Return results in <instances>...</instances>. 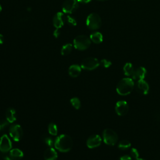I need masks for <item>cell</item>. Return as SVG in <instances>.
<instances>
[{"label": "cell", "instance_id": "cell-1", "mask_svg": "<svg viewBox=\"0 0 160 160\" xmlns=\"http://www.w3.org/2000/svg\"><path fill=\"white\" fill-rule=\"evenodd\" d=\"M54 147L60 152H68L72 147V139L67 134H61L55 139Z\"/></svg>", "mask_w": 160, "mask_h": 160}, {"label": "cell", "instance_id": "cell-2", "mask_svg": "<svg viewBox=\"0 0 160 160\" xmlns=\"http://www.w3.org/2000/svg\"><path fill=\"white\" fill-rule=\"evenodd\" d=\"M134 86V82L132 78H123L118 83L116 86V91L121 96H126L132 92Z\"/></svg>", "mask_w": 160, "mask_h": 160}, {"label": "cell", "instance_id": "cell-3", "mask_svg": "<svg viewBox=\"0 0 160 160\" xmlns=\"http://www.w3.org/2000/svg\"><path fill=\"white\" fill-rule=\"evenodd\" d=\"M74 46L76 49L83 51L88 49L91 45V39L85 35H79L74 39Z\"/></svg>", "mask_w": 160, "mask_h": 160}, {"label": "cell", "instance_id": "cell-4", "mask_svg": "<svg viewBox=\"0 0 160 160\" xmlns=\"http://www.w3.org/2000/svg\"><path fill=\"white\" fill-rule=\"evenodd\" d=\"M102 138L105 144L109 146H114L118 140L116 132L110 128H106L103 131Z\"/></svg>", "mask_w": 160, "mask_h": 160}, {"label": "cell", "instance_id": "cell-5", "mask_svg": "<svg viewBox=\"0 0 160 160\" xmlns=\"http://www.w3.org/2000/svg\"><path fill=\"white\" fill-rule=\"evenodd\" d=\"M86 26L91 30L99 29L101 26V19L96 13L90 14L86 19Z\"/></svg>", "mask_w": 160, "mask_h": 160}, {"label": "cell", "instance_id": "cell-6", "mask_svg": "<svg viewBox=\"0 0 160 160\" xmlns=\"http://www.w3.org/2000/svg\"><path fill=\"white\" fill-rule=\"evenodd\" d=\"M100 63L98 59L92 57H89L84 59L81 64V68L86 70H93L99 66Z\"/></svg>", "mask_w": 160, "mask_h": 160}, {"label": "cell", "instance_id": "cell-7", "mask_svg": "<svg viewBox=\"0 0 160 160\" xmlns=\"http://www.w3.org/2000/svg\"><path fill=\"white\" fill-rule=\"evenodd\" d=\"M9 134L15 141H19L22 137L23 131L19 124H13L9 129Z\"/></svg>", "mask_w": 160, "mask_h": 160}, {"label": "cell", "instance_id": "cell-8", "mask_svg": "<svg viewBox=\"0 0 160 160\" xmlns=\"http://www.w3.org/2000/svg\"><path fill=\"white\" fill-rule=\"evenodd\" d=\"M79 7L77 0H66L62 4V11L65 13L71 14L74 12Z\"/></svg>", "mask_w": 160, "mask_h": 160}, {"label": "cell", "instance_id": "cell-9", "mask_svg": "<svg viewBox=\"0 0 160 160\" xmlns=\"http://www.w3.org/2000/svg\"><path fill=\"white\" fill-rule=\"evenodd\" d=\"M12 148V142L7 134H3L0 138V151L6 152Z\"/></svg>", "mask_w": 160, "mask_h": 160}, {"label": "cell", "instance_id": "cell-10", "mask_svg": "<svg viewBox=\"0 0 160 160\" xmlns=\"http://www.w3.org/2000/svg\"><path fill=\"white\" fill-rule=\"evenodd\" d=\"M115 111L118 115L122 116L126 115L129 111V106L125 101H119L115 106Z\"/></svg>", "mask_w": 160, "mask_h": 160}, {"label": "cell", "instance_id": "cell-11", "mask_svg": "<svg viewBox=\"0 0 160 160\" xmlns=\"http://www.w3.org/2000/svg\"><path fill=\"white\" fill-rule=\"evenodd\" d=\"M101 141H102V139L100 136L98 134H93L89 136L87 139L86 145L89 148L92 149L100 146Z\"/></svg>", "mask_w": 160, "mask_h": 160}, {"label": "cell", "instance_id": "cell-12", "mask_svg": "<svg viewBox=\"0 0 160 160\" xmlns=\"http://www.w3.org/2000/svg\"><path fill=\"white\" fill-rule=\"evenodd\" d=\"M66 20V18L64 16V14L61 12H58L54 15L53 18V25L56 29H59L64 24Z\"/></svg>", "mask_w": 160, "mask_h": 160}, {"label": "cell", "instance_id": "cell-13", "mask_svg": "<svg viewBox=\"0 0 160 160\" xmlns=\"http://www.w3.org/2000/svg\"><path fill=\"white\" fill-rule=\"evenodd\" d=\"M136 89L139 92L142 94H147L149 90V84L144 79L138 80L136 84Z\"/></svg>", "mask_w": 160, "mask_h": 160}, {"label": "cell", "instance_id": "cell-14", "mask_svg": "<svg viewBox=\"0 0 160 160\" xmlns=\"http://www.w3.org/2000/svg\"><path fill=\"white\" fill-rule=\"evenodd\" d=\"M45 160H56L58 158V153L52 148H47L43 154Z\"/></svg>", "mask_w": 160, "mask_h": 160}, {"label": "cell", "instance_id": "cell-15", "mask_svg": "<svg viewBox=\"0 0 160 160\" xmlns=\"http://www.w3.org/2000/svg\"><path fill=\"white\" fill-rule=\"evenodd\" d=\"M146 73H147V71H146V69H145V68L142 67V66L139 67L138 69H136L135 70L134 76L132 78V79H138V80L144 79L146 76Z\"/></svg>", "mask_w": 160, "mask_h": 160}, {"label": "cell", "instance_id": "cell-16", "mask_svg": "<svg viewBox=\"0 0 160 160\" xmlns=\"http://www.w3.org/2000/svg\"><path fill=\"white\" fill-rule=\"evenodd\" d=\"M81 71V67L78 64H72L70 66L68 69V73L72 78L78 77Z\"/></svg>", "mask_w": 160, "mask_h": 160}, {"label": "cell", "instance_id": "cell-17", "mask_svg": "<svg viewBox=\"0 0 160 160\" xmlns=\"http://www.w3.org/2000/svg\"><path fill=\"white\" fill-rule=\"evenodd\" d=\"M6 118L8 122L12 123L16 120V111L12 108H9L6 111Z\"/></svg>", "mask_w": 160, "mask_h": 160}, {"label": "cell", "instance_id": "cell-18", "mask_svg": "<svg viewBox=\"0 0 160 160\" xmlns=\"http://www.w3.org/2000/svg\"><path fill=\"white\" fill-rule=\"evenodd\" d=\"M23 152L18 149V148H14L10 150L9 152V157L12 160H17L22 158L23 157Z\"/></svg>", "mask_w": 160, "mask_h": 160}, {"label": "cell", "instance_id": "cell-19", "mask_svg": "<svg viewBox=\"0 0 160 160\" xmlns=\"http://www.w3.org/2000/svg\"><path fill=\"white\" fill-rule=\"evenodd\" d=\"M134 68L133 65L131 62H127L125 64V65L123 67V71L124 74L127 76L132 78L135 72Z\"/></svg>", "mask_w": 160, "mask_h": 160}, {"label": "cell", "instance_id": "cell-20", "mask_svg": "<svg viewBox=\"0 0 160 160\" xmlns=\"http://www.w3.org/2000/svg\"><path fill=\"white\" fill-rule=\"evenodd\" d=\"M90 39L94 43L99 44L102 41L103 37L101 32H94L90 35Z\"/></svg>", "mask_w": 160, "mask_h": 160}, {"label": "cell", "instance_id": "cell-21", "mask_svg": "<svg viewBox=\"0 0 160 160\" xmlns=\"http://www.w3.org/2000/svg\"><path fill=\"white\" fill-rule=\"evenodd\" d=\"M72 45L71 43H68L64 44L61 50V53L62 56H66L68 54H69L71 51H72Z\"/></svg>", "mask_w": 160, "mask_h": 160}, {"label": "cell", "instance_id": "cell-22", "mask_svg": "<svg viewBox=\"0 0 160 160\" xmlns=\"http://www.w3.org/2000/svg\"><path fill=\"white\" fill-rule=\"evenodd\" d=\"M49 133L52 136H56L58 134V127L54 122H50L48 127Z\"/></svg>", "mask_w": 160, "mask_h": 160}, {"label": "cell", "instance_id": "cell-23", "mask_svg": "<svg viewBox=\"0 0 160 160\" xmlns=\"http://www.w3.org/2000/svg\"><path fill=\"white\" fill-rule=\"evenodd\" d=\"M131 142L129 141L125 140V139L121 140L118 144V148L122 150L128 149L131 147Z\"/></svg>", "mask_w": 160, "mask_h": 160}, {"label": "cell", "instance_id": "cell-24", "mask_svg": "<svg viewBox=\"0 0 160 160\" xmlns=\"http://www.w3.org/2000/svg\"><path fill=\"white\" fill-rule=\"evenodd\" d=\"M70 102L76 109H78L81 107V102L78 98L74 97V98H71L70 99Z\"/></svg>", "mask_w": 160, "mask_h": 160}, {"label": "cell", "instance_id": "cell-25", "mask_svg": "<svg viewBox=\"0 0 160 160\" xmlns=\"http://www.w3.org/2000/svg\"><path fill=\"white\" fill-rule=\"evenodd\" d=\"M44 141H45L46 144L48 146H49V147H51V148H52V146H54V141H54L53 139H52L51 137H49V136L46 137V139H44Z\"/></svg>", "mask_w": 160, "mask_h": 160}, {"label": "cell", "instance_id": "cell-26", "mask_svg": "<svg viewBox=\"0 0 160 160\" xmlns=\"http://www.w3.org/2000/svg\"><path fill=\"white\" fill-rule=\"evenodd\" d=\"M66 20H67L68 23L71 26H76L77 24L76 19L73 17H72L69 15L66 16Z\"/></svg>", "mask_w": 160, "mask_h": 160}, {"label": "cell", "instance_id": "cell-27", "mask_svg": "<svg viewBox=\"0 0 160 160\" xmlns=\"http://www.w3.org/2000/svg\"><path fill=\"white\" fill-rule=\"evenodd\" d=\"M100 64L105 68H108L111 66V62L108 59H103L100 61Z\"/></svg>", "mask_w": 160, "mask_h": 160}, {"label": "cell", "instance_id": "cell-28", "mask_svg": "<svg viewBox=\"0 0 160 160\" xmlns=\"http://www.w3.org/2000/svg\"><path fill=\"white\" fill-rule=\"evenodd\" d=\"M131 156L135 159L139 158V152L138 151L136 148H132L131 149Z\"/></svg>", "mask_w": 160, "mask_h": 160}, {"label": "cell", "instance_id": "cell-29", "mask_svg": "<svg viewBox=\"0 0 160 160\" xmlns=\"http://www.w3.org/2000/svg\"><path fill=\"white\" fill-rule=\"evenodd\" d=\"M119 160H132V157L129 155H123L120 157Z\"/></svg>", "mask_w": 160, "mask_h": 160}, {"label": "cell", "instance_id": "cell-30", "mask_svg": "<svg viewBox=\"0 0 160 160\" xmlns=\"http://www.w3.org/2000/svg\"><path fill=\"white\" fill-rule=\"evenodd\" d=\"M8 121H3V122H2L1 123H0V130H1V129H3L4 127H6V126L8 124Z\"/></svg>", "mask_w": 160, "mask_h": 160}, {"label": "cell", "instance_id": "cell-31", "mask_svg": "<svg viewBox=\"0 0 160 160\" xmlns=\"http://www.w3.org/2000/svg\"><path fill=\"white\" fill-rule=\"evenodd\" d=\"M53 34H54V36L55 38H58V37L60 35V31H59V29H56L54 31Z\"/></svg>", "mask_w": 160, "mask_h": 160}, {"label": "cell", "instance_id": "cell-32", "mask_svg": "<svg viewBox=\"0 0 160 160\" xmlns=\"http://www.w3.org/2000/svg\"><path fill=\"white\" fill-rule=\"evenodd\" d=\"M91 0H77L78 2H81V3H88L91 1Z\"/></svg>", "mask_w": 160, "mask_h": 160}, {"label": "cell", "instance_id": "cell-33", "mask_svg": "<svg viewBox=\"0 0 160 160\" xmlns=\"http://www.w3.org/2000/svg\"><path fill=\"white\" fill-rule=\"evenodd\" d=\"M4 42V36L0 34V44H2Z\"/></svg>", "mask_w": 160, "mask_h": 160}, {"label": "cell", "instance_id": "cell-34", "mask_svg": "<svg viewBox=\"0 0 160 160\" xmlns=\"http://www.w3.org/2000/svg\"><path fill=\"white\" fill-rule=\"evenodd\" d=\"M135 160H145V159H142V158H137V159H136Z\"/></svg>", "mask_w": 160, "mask_h": 160}, {"label": "cell", "instance_id": "cell-35", "mask_svg": "<svg viewBox=\"0 0 160 160\" xmlns=\"http://www.w3.org/2000/svg\"><path fill=\"white\" fill-rule=\"evenodd\" d=\"M1 10H2V8H1V6L0 5V12L1 11Z\"/></svg>", "mask_w": 160, "mask_h": 160}, {"label": "cell", "instance_id": "cell-36", "mask_svg": "<svg viewBox=\"0 0 160 160\" xmlns=\"http://www.w3.org/2000/svg\"><path fill=\"white\" fill-rule=\"evenodd\" d=\"M98 1H106V0H98Z\"/></svg>", "mask_w": 160, "mask_h": 160}]
</instances>
